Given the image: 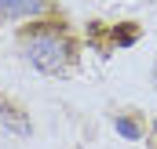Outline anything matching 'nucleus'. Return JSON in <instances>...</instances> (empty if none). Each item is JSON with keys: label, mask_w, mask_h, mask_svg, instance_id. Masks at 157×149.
Returning <instances> with one entry per match:
<instances>
[{"label": "nucleus", "mask_w": 157, "mask_h": 149, "mask_svg": "<svg viewBox=\"0 0 157 149\" xmlns=\"http://www.w3.org/2000/svg\"><path fill=\"white\" fill-rule=\"evenodd\" d=\"M22 51L29 58V66H37L44 73H59L70 58H73V44L66 40V33L59 26H44V29H33L29 37L22 40Z\"/></svg>", "instance_id": "1"}, {"label": "nucleus", "mask_w": 157, "mask_h": 149, "mask_svg": "<svg viewBox=\"0 0 157 149\" xmlns=\"http://www.w3.org/2000/svg\"><path fill=\"white\" fill-rule=\"evenodd\" d=\"M48 7V0H0V15L7 18H26V15H40Z\"/></svg>", "instance_id": "2"}, {"label": "nucleus", "mask_w": 157, "mask_h": 149, "mask_svg": "<svg viewBox=\"0 0 157 149\" xmlns=\"http://www.w3.org/2000/svg\"><path fill=\"white\" fill-rule=\"evenodd\" d=\"M117 135H124V138H139L143 131H139V124H135V120H124V116H117Z\"/></svg>", "instance_id": "3"}, {"label": "nucleus", "mask_w": 157, "mask_h": 149, "mask_svg": "<svg viewBox=\"0 0 157 149\" xmlns=\"http://www.w3.org/2000/svg\"><path fill=\"white\" fill-rule=\"evenodd\" d=\"M154 131H157V120H154Z\"/></svg>", "instance_id": "4"}]
</instances>
